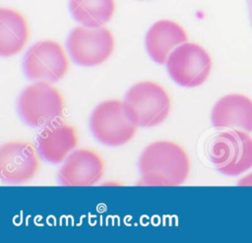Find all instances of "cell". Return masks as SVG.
I'll use <instances>...</instances> for the list:
<instances>
[{"label": "cell", "instance_id": "9a60e30c", "mask_svg": "<svg viewBox=\"0 0 252 243\" xmlns=\"http://www.w3.org/2000/svg\"><path fill=\"white\" fill-rule=\"evenodd\" d=\"M70 10L83 26L98 28L113 18L116 4L115 0H70Z\"/></svg>", "mask_w": 252, "mask_h": 243}, {"label": "cell", "instance_id": "e0dca14e", "mask_svg": "<svg viewBox=\"0 0 252 243\" xmlns=\"http://www.w3.org/2000/svg\"><path fill=\"white\" fill-rule=\"evenodd\" d=\"M247 5H248V13H249L250 22L252 24V0H247Z\"/></svg>", "mask_w": 252, "mask_h": 243}, {"label": "cell", "instance_id": "7c38bea8", "mask_svg": "<svg viewBox=\"0 0 252 243\" xmlns=\"http://www.w3.org/2000/svg\"><path fill=\"white\" fill-rule=\"evenodd\" d=\"M79 143L78 129L68 123L54 122L39 133L38 149L45 159L53 163L65 160Z\"/></svg>", "mask_w": 252, "mask_h": 243}, {"label": "cell", "instance_id": "52a82bcc", "mask_svg": "<svg viewBox=\"0 0 252 243\" xmlns=\"http://www.w3.org/2000/svg\"><path fill=\"white\" fill-rule=\"evenodd\" d=\"M114 36L104 27L79 26L68 37V48L72 58L82 66H96L105 62L113 53Z\"/></svg>", "mask_w": 252, "mask_h": 243}, {"label": "cell", "instance_id": "8fae6325", "mask_svg": "<svg viewBox=\"0 0 252 243\" xmlns=\"http://www.w3.org/2000/svg\"><path fill=\"white\" fill-rule=\"evenodd\" d=\"M212 123L217 128L252 132V99L238 93L220 97L213 107Z\"/></svg>", "mask_w": 252, "mask_h": 243}, {"label": "cell", "instance_id": "ba28073f", "mask_svg": "<svg viewBox=\"0 0 252 243\" xmlns=\"http://www.w3.org/2000/svg\"><path fill=\"white\" fill-rule=\"evenodd\" d=\"M24 68L30 79L55 83L67 74L70 62L60 42L44 39L29 49L25 57Z\"/></svg>", "mask_w": 252, "mask_h": 243}, {"label": "cell", "instance_id": "6da1fadb", "mask_svg": "<svg viewBox=\"0 0 252 243\" xmlns=\"http://www.w3.org/2000/svg\"><path fill=\"white\" fill-rule=\"evenodd\" d=\"M190 168L189 156L179 144L158 140L146 147L141 154V183L151 186H178L188 178Z\"/></svg>", "mask_w": 252, "mask_h": 243}, {"label": "cell", "instance_id": "277c9868", "mask_svg": "<svg viewBox=\"0 0 252 243\" xmlns=\"http://www.w3.org/2000/svg\"><path fill=\"white\" fill-rule=\"evenodd\" d=\"M91 126L95 137L108 146H121L136 134L138 123L129 112L125 101L107 99L93 112Z\"/></svg>", "mask_w": 252, "mask_h": 243}, {"label": "cell", "instance_id": "2e32d148", "mask_svg": "<svg viewBox=\"0 0 252 243\" xmlns=\"http://www.w3.org/2000/svg\"><path fill=\"white\" fill-rule=\"evenodd\" d=\"M238 185L240 186H252V172L245 177H243L241 180H239Z\"/></svg>", "mask_w": 252, "mask_h": 243}, {"label": "cell", "instance_id": "4fadbf2b", "mask_svg": "<svg viewBox=\"0 0 252 243\" xmlns=\"http://www.w3.org/2000/svg\"><path fill=\"white\" fill-rule=\"evenodd\" d=\"M187 33L181 25L170 20H159L148 30L146 47L155 62L164 64L169 54L177 46L187 42Z\"/></svg>", "mask_w": 252, "mask_h": 243}, {"label": "cell", "instance_id": "9c48e42d", "mask_svg": "<svg viewBox=\"0 0 252 243\" xmlns=\"http://www.w3.org/2000/svg\"><path fill=\"white\" fill-rule=\"evenodd\" d=\"M40 168L33 144L27 141L5 143L0 150V174L4 181L21 184L31 180Z\"/></svg>", "mask_w": 252, "mask_h": 243}, {"label": "cell", "instance_id": "3957f363", "mask_svg": "<svg viewBox=\"0 0 252 243\" xmlns=\"http://www.w3.org/2000/svg\"><path fill=\"white\" fill-rule=\"evenodd\" d=\"M65 98L61 91L49 82L39 81L28 86L19 100L24 120L35 127L48 126L63 115Z\"/></svg>", "mask_w": 252, "mask_h": 243}, {"label": "cell", "instance_id": "7a4b0ae2", "mask_svg": "<svg viewBox=\"0 0 252 243\" xmlns=\"http://www.w3.org/2000/svg\"><path fill=\"white\" fill-rule=\"evenodd\" d=\"M209 152L221 173L239 175L252 167V137L238 129L220 132L211 141Z\"/></svg>", "mask_w": 252, "mask_h": 243}, {"label": "cell", "instance_id": "8992f818", "mask_svg": "<svg viewBox=\"0 0 252 243\" xmlns=\"http://www.w3.org/2000/svg\"><path fill=\"white\" fill-rule=\"evenodd\" d=\"M166 67L170 77L178 85L193 88L207 81L213 61L203 46L194 42H185L169 54Z\"/></svg>", "mask_w": 252, "mask_h": 243}, {"label": "cell", "instance_id": "30bf717a", "mask_svg": "<svg viewBox=\"0 0 252 243\" xmlns=\"http://www.w3.org/2000/svg\"><path fill=\"white\" fill-rule=\"evenodd\" d=\"M105 161L94 150L78 149L65 160L59 177L64 186H92L104 175Z\"/></svg>", "mask_w": 252, "mask_h": 243}, {"label": "cell", "instance_id": "5b68a950", "mask_svg": "<svg viewBox=\"0 0 252 243\" xmlns=\"http://www.w3.org/2000/svg\"><path fill=\"white\" fill-rule=\"evenodd\" d=\"M126 106L134 120L142 127H152L162 123L171 109L168 92L158 83L139 82L126 93Z\"/></svg>", "mask_w": 252, "mask_h": 243}, {"label": "cell", "instance_id": "5bb4252c", "mask_svg": "<svg viewBox=\"0 0 252 243\" xmlns=\"http://www.w3.org/2000/svg\"><path fill=\"white\" fill-rule=\"evenodd\" d=\"M31 35L26 16L13 8L0 9V54L13 56L27 45Z\"/></svg>", "mask_w": 252, "mask_h": 243}]
</instances>
